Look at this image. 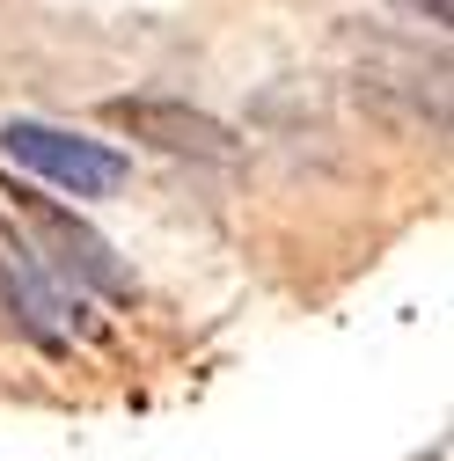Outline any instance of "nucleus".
I'll return each mask as SVG.
<instances>
[{
    "instance_id": "nucleus-1",
    "label": "nucleus",
    "mask_w": 454,
    "mask_h": 461,
    "mask_svg": "<svg viewBox=\"0 0 454 461\" xmlns=\"http://www.w3.org/2000/svg\"><path fill=\"white\" fill-rule=\"evenodd\" d=\"M0 212H8V227L37 249V264L67 285V294H110V301H125L132 294V271L118 264V249H110L88 220H74L67 205H51L23 184H0Z\"/></svg>"
},
{
    "instance_id": "nucleus-2",
    "label": "nucleus",
    "mask_w": 454,
    "mask_h": 461,
    "mask_svg": "<svg viewBox=\"0 0 454 461\" xmlns=\"http://www.w3.org/2000/svg\"><path fill=\"white\" fill-rule=\"evenodd\" d=\"M0 154L23 161L30 176L59 184L67 198H110V191H125V154L118 147L81 140V132L44 125V118H8V125H0Z\"/></svg>"
},
{
    "instance_id": "nucleus-3",
    "label": "nucleus",
    "mask_w": 454,
    "mask_h": 461,
    "mask_svg": "<svg viewBox=\"0 0 454 461\" xmlns=\"http://www.w3.org/2000/svg\"><path fill=\"white\" fill-rule=\"evenodd\" d=\"M0 308H8V322L30 344H44V352H67V330L81 315V294H67V285L37 264V249L15 227H0Z\"/></svg>"
},
{
    "instance_id": "nucleus-4",
    "label": "nucleus",
    "mask_w": 454,
    "mask_h": 461,
    "mask_svg": "<svg viewBox=\"0 0 454 461\" xmlns=\"http://www.w3.org/2000/svg\"><path fill=\"white\" fill-rule=\"evenodd\" d=\"M110 125L140 132V140H147V147H161V154H191V161H235V132H227L220 118H205V110H191V103L118 95V103H110Z\"/></svg>"
}]
</instances>
